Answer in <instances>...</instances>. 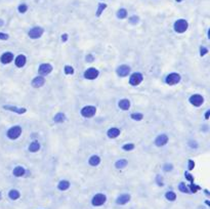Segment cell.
<instances>
[{
    "instance_id": "1",
    "label": "cell",
    "mask_w": 210,
    "mask_h": 209,
    "mask_svg": "<svg viewBox=\"0 0 210 209\" xmlns=\"http://www.w3.org/2000/svg\"><path fill=\"white\" fill-rule=\"evenodd\" d=\"M188 28H189V23L187 22L186 20H183V19L177 20L173 25L174 31H175L176 33H179V34L186 32L187 30H188Z\"/></svg>"
},
{
    "instance_id": "2",
    "label": "cell",
    "mask_w": 210,
    "mask_h": 209,
    "mask_svg": "<svg viewBox=\"0 0 210 209\" xmlns=\"http://www.w3.org/2000/svg\"><path fill=\"white\" fill-rule=\"evenodd\" d=\"M22 134V127L19 125L12 126L6 132V135L9 140H17V138H20V135Z\"/></svg>"
},
{
    "instance_id": "3",
    "label": "cell",
    "mask_w": 210,
    "mask_h": 209,
    "mask_svg": "<svg viewBox=\"0 0 210 209\" xmlns=\"http://www.w3.org/2000/svg\"><path fill=\"white\" fill-rule=\"evenodd\" d=\"M96 113V108L94 106H85L81 109L80 114L84 118H91Z\"/></svg>"
},
{
    "instance_id": "4",
    "label": "cell",
    "mask_w": 210,
    "mask_h": 209,
    "mask_svg": "<svg viewBox=\"0 0 210 209\" xmlns=\"http://www.w3.org/2000/svg\"><path fill=\"white\" fill-rule=\"evenodd\" d=\"M107 201V196L105 194H102V193H98V194L94 195L91 200V203H92L93 206L98 207V206H102L104 205Z\"/></svg>"
},
{
    "instance_id": "5",
    "label": "cell",
    "mask_w": 210,
    "mask_h": 209,
    "mask_svg": "<svg viewBox=\"0 0 210 209\" xmlns=\"http://www.w3.org/2000/svg\"><path fill=\"white\" fill-rule=\"evenodd\" d=\"M181 79V77L179 73H171L166 76L165 82H166V84H168V85H175V84L179 83Z\"/></svg>"
},
{
    "instance_id": "6",
    "label": "cell",
    "mask_w": 210,
    "mask_h": 209,
    "mask_svg": "<svg viewBox=\"0 0 210 209\" xmlns=\"http://www.w3.org/2000/svg\"><path fill=\"white\" fill-rule=\"evenodd\" d=\"M43 33H44L43 28L34 27V28H32L29 32H28V35H29V37L32 38V39H38V38H40V37L43 35Z\"/></svg>"
},
{
    "instance_id": "7",
    "label": "cell",
    "mask_w": 210,
    "mask_h": 209,
    "mask_svg": "<svg viewBox=\"0 0 210 209\" xmlns=\"http://www.w3.org/2000/svg\"><path fill=\"white\" fill-rule=\"evenodd\" d=\"M98 69H95V68H88L85 72H84V78L87 79V80H94L98 77Z\"/></svg>"
},
{
    "instance_id": "8",
    "label": "cell",
    "mask_w": 210,
    "mask_h": 209,
    "mask_svg": "<svg viewBox=\"0 0 210 209\" xmlns=\"http://www.w3.org/2000/svg\"><path fill=\"white\" fill-rule=\"evenodd\" d=\"M144 80V76L140 73H133L129 77V84L132 86H137L142 83Z\"/></svg>"
},
{
    "instance_id": "9",
    "label": "cell",
    "mask_w": 210,
    "mask_h": 209,
    "mask_svg": "<svg viewBox=\"0 0 210 209\" xmlns=\"http://www.w3.org/2000/svg\"><path fill=\"white\" fill-rule=\"evenodd\" d=\"M189 101H190L191 105H193L194 107H200L203 103V101H204V97H203L201 94L196 93V94H193V95L190 96Z\"/></svg>"
},
{
    "instance_id": "10",
    "label": "cell",
    "mask_w": 210,
    "mask_h": 209,
    "mask_svg": "<svg viewBox=\"0 0 210 209\" xmlns=\"http://www.w3.org/2000/svg\"><path fill=\"white\" fill-rule=\"evenodd\" d=\"M52 66L50 64H48V63H45V64H41L39 66V68H38V72H39V74L41 75V76H43V75H49V74L52 72Z\"/></svg>"
},
{
    "instance_id": "11",
    "label": "cell",
    "mask_w": 210,
    "mask_h": 209,
    "mask_svg": "<svg viewBox=\"0 0 210 209\" xmlns=\"http://www.w3.org/2000/svg\"><path fill=\"white\" fill-rule=\"evenodd\" d=\"M116 73L119 77H126L128 76V74L130 73V67L126 66V65H122L119 66L116 70Z\"/></svg>"
},
{
    "instance_id": "12",
    "label": "cell",
    "mask_w": 210,
    "mask_h": 209,
    "mask_svg": "<svg viewBox=\"0 0 210 209\" xmlns=\"http://www.w3.org/2000/svg\"><path fill=\"white\" fill-rule=\"evenodd\" d=\"M13 61V53L10 51H6L2 53V55L0 57V61L4 65H7Z\"/></svg>"
},
{
    "instance_id": "13",
    "label": "cell",
    "mask_w": 210,
    "mask_h": 209,
    "mask_svg": "<svg viewBox=\"0 0 210 209\" xmlns=\"http://www.w3.org/2000/svg\"><path fill=\"white\" fill-rule=\"evenodd\" d=\"M168 143V136L166 134H160L158 135L155 140V145L157 147H163L165 146L166 144Z\"/></svg>"
},
{
    "instance_id": "14",
    "label": "cell",
    "mask_w": 210,
    "mask_h": 209,
    "mask_svg": "<svg viewBox=\"0 0 210 209\" xmlns=\"http://www.w3.org/2000/svg\"><path fill=\"white\" fill-rule=\"evenodd\" d=\"M45 83V79L43 76H37L32 80V86L35 88H40Z\"/></svg>"
},
{
    "instance_id": "15",
    "label": "cell",
    "mask_w": 210,
    "mask_h": 209,
    "mask_svg": "<svg viewBox=\"0 0 210 209\" xmlns=\"http://www.w3.org/2000/svg\"><path fill=\"white\" fill-rule=\"evenodd\" d=\"M130 198H131V197H130L129 194H122L117 198L116 203H117L118 205H125L126 203H128V202L130 201Z\"/></svg>"
},
{
    "instance_id": "16",
    "label": "cell",
    "mask_w": 210,
    "mask_h": 209,
    "mask_svg": "<svg viewBox=\"0 0 210 209\" xmlns=\"http://www.w3.org/2000/svg\"><path fill=\"white\" fill-rule=\"evenodd\" d=\"M26 61H27V59L24 54H19L15 59V64L17 68H23L26 65Z\"/></svg>"
},
{
    "instance_id": "17",
    "label": "cell",
    "mask_w": 210,
    "mask_h": 209,
    "mask_svg": "<svg viewBox=\"0 0 210 209\" xmlns=\"http://www.w3.org/2000/svg\"><path fill=\"white\" fill-rule=\"evenodd\" d=\"M120 129L117 127H111L109 130L107 131V135H108V138H118L120 135Z\"/></svg>"
},
{
    "instance_id": "18",
    "label": "cell",
    "mask_w": 210,
    "mask_h": 209,
    "mask_svg": "<svg viewBox=\"0 0 210 209\" xmlns=\"http://www.w3.org/2000/svg\"><path fill=\"white\" fill-rule=\"evenodd\" d=\"M3 109L11 111V112L17 114H25L27 112V109L26 108H17V107H13V106H3Z\"/></svg>"
},
{
    "instance_id": "19",
    "label": "cell",
    "mask_w": 210,
    "mask_h": 209,
    "mask_svg": "<svg viewBox=\"0 0 210 209\" xmlns=\"http://www.w3.org/2000/svg\"><path fill=\"white\" fill-rule=\"evenodd\" d=\"M118 107H119V108L121 109V110H123V111L129 110L130 101H128V99H126V98H123V99L119 101V103H118Z\"/></svg>"
},
{
    "instance_id": "20",
    "label": "cell",
    "mask_w": 210,
    "mask_h": 209,
    "mask_svg": "<svg viewBox=\"0 0 210 209\" xmlns=\"http://www.w3.org/2000/svg\"><path fill=\"white\" fill-rule=\"evenodd\" d=\"M25 173H26V169H25L24 167H22V166H17V167L13 169V171H12V174L17 177L24 176Z\"/></svg>"
},
{
    "instance_id": "21",
    "label": "cell",
    "mask_w": 210,
    "mask_h": 209,
    "mask_svg": "<svg viewBox=\"0 0 210 209\" xmlns=\"http://www.w3.org/2000/svg\"><path fill=\"white\" fill-rule=\"evenodd\" d=\"M100 158L98 157V155L91 156V157L89 158V160H88V164L90 165V166H93V167L100 165Z\"/></svg>"
},
{
    "instance_id": "22",
    "label": "cell",
    "mask_w": 210,
    "mask_h": 209,
    "mask_svg": "<svg viewBox=\"0 0 210 209\" xmlns=\"http://www.w3.org/2000/svg\"><path fill=\"white\" fill-rule=\"evenodd\" d=\"M40 148H41L40 144L35 140V142H32V143L30 144L29 151H30V152H32V153H36V152H38V151L40 150Z\"/></svg>"
},
{
    "instance_id": "23",
    "label": "cell",
    "mask_w": 210,
    "mask_h": 209,
    "mask_svg": "<svg viewBox=\"0 0 210 209\" xmlns=\"http://www.w3.org/2000/svg\"><path fill=\"white\" fill-rule=\"evenodd\" d=\"M127 164H128V161H127L126 159H120L116 161L115 167L117 168V169H123V168L126 167Z\"/></svg>"
},
{
    "instance_id": "24",
    "label": "cell",
    "mask_w": 210,
    "mask_h": 209,
    "mask_svg": "<svg viewBox=\"0 0 210 209\" xmlns=\"http://www.w3.org/2000/svg\"><path fill=\"white\" fill-rule=\"evenodd\" d=\"M70 188V182L68 180H61L58 184V189L60 191H67Z\"/></svg>"
},
{
    "instance_id": "25",
    "label": "cell",
    "mask_w": 210,
    "mask_h": 209,
    "mask_svg": "<svg viewBox=\"0 0 210 209\" xmlns=\"http://www.w3.org/2000/svg\"><path fill=\"white\" fill-rule=\"evenodd\" d=\"M8 197H9L11 200H17L21 197V194L17 190H11V191H9V193H8Z\"/></svg>"
},
{
    "instance_id": "26",
    "label": "cell",
    "mask_w": 210,
    "mask_h": 209,
    "mask_svg": "<svg viewBox=\"0 0 210 209\" xmlns=\"http://www.w3.org/2000/svg\"><path fill=\"white\" fill-rule=\"evenodd\" d=\"M54 122L56 123H63L64 121L66 120V115L64 113H58L54 118Z\"/></svg>"
},
{
    "instance_id": "27",
    "label": "cell",
    "mask_w": 210,
    "mask_h": 209,
    "mask_svg": "<svg viewBox=\"0 0 210 209\" xmlns=\"http://www.w3.org/2000/svg\"><path fill=\"white\" fill-rule=\"evenodd\" d=\"M127 17V10L125 8H120L117 11V17L120 20H123Z\"/></svg>"
},
{
    "instance_id": "28",
    "label": "cell",
    "mask_w": 210,
    "mask_h": 209,
    "mask_svg": "<svg viewBox=\"0 0 210 209\" xmlns=\"http://www.w3.org/2000/svg\"><path fill=\"white\" fill-rule=\"evenodd\" d=\"M106 8H107V4H105V3H100V4H98V10H96V13H95V15H96V17H100V15L103 13V11L106 9Z\"/></svg>"
},
{
    "instance_id": "29",
    "label": "cell",
    "mask_w": 210,
    "mask_h": 209,
    "mask_svg": "<svg viewBox=\"0 0 210 209\" xmlns=\"http://www.w3.org/2000/svg\"><path fill=\"white\" fill-rule=\"evenodd\" d=\"M165 198H166L168 201H174L176 199V194L172 191H169L165 194Z\"/></svg>"
},
{
    "instance_id": "30",
    "label": "cell",
    "mask_w": 210,
    "mask_h": 209,
    "mask_svg": "<svg viewBox=\"0 0 210 209\" xmlns=\"http://www.w3.org/2000/svg\"><path fill=\"white\" fill-rule=\"evenodd\" d=\"M130 118L134 121H140V120H142V118H144V115H142V113H132L131 115H130Z\"/></svg>"
},
{
    "instance_id": "31",
    "label": "cell",
    "mask_w": 210,
    "mask_h": 209,
    "mask_svg": "<svg viewBox=\"0 0 210 209\" xmlns=\"http://www.w3.org/2000/svg\"><path fill=\"white\" fill-rule=\"evenodd\" d=\"M64 72H65V74L66 75H73L74 74V68L71 66H65V69H64Z\"/></svg>"
},
{
    "instance_id": "32",
    "label": "cell",
    "mask_w": 210,
    "mask_h": 209,
    "mask_svg": "<svg viewBox=\"0 0 210 209\" xmlns=\"http://www.w3.org/2000/svg\"><path fill=\"white\" fill-rule=\"evenodd\" d=\"M135 148V146H134V144H125V145H123L122 146V149L124 151H127V152H128V151H132L133 150V149H134Z\"/></svg>"
},
{
    "instance_id": "33",
    "label": "cell",
    "mask_w": 210,
    "mask_h": 209,
    "mask_svg": "<svg viewBox=\"0 0 210 209\" xmlns=\"http://www.w3.org/2000/svg\"><path fill=\"white\" fill-rule=\"evenodd\" d=\"M17 10H19L20 13H25V12L28 10L27 4H24V3H23V4H20L19 5V7H17Z\"/></svg>"
},
{
    "instance_id": "34",
    "label": "cell",
    "mask_w": 210,
    "mask_h": 209,
    "mask_svg": "<svg viewBox=\"0 0 210 209\" xmlns=\"http://www.w3.org/2000/svg\"><path fill=\"white\" fill-rule=\"evenodd\" d=\"M138 22H139V17H136V15H132V17L129 19V23L132 25H136Z\"/></svg>"
},
{
    "instance_id": "35",
    "label": "cell",
    "mask_w": 210,
    "mask_h": 209,
    "mask_svg": "<svg viewBox=\"0 0 210 209\" xmlns=\"http://www.w3.org/2000/svg\"><path fill=\"white\" fill-rule=\"evenodd\" d=\"M179 191H181V192H183V193H189L188 188H187V186L183 184V182H181V184H179Z\"/></svg>"
},
{
    "instance_id": "36",
    "label": "cell",
    "mask_w": 210,
    "mask_h": 209,
    "mask_svg": "<svg viewBox=\"0 0 210 209\" xmlns=\"http://www.w3.org/2000/svg\"><path fill=\"white\" fill-rule=\"evenodd\" d=\"M190 189H191V192L192 193H196L197 192V191H199V190L201 189L200 187H199V186H196V184H191L190 186Z\"/></svg>"
},
{
    "instance_id": "37",
    "label": "cell",
    "mask_w": 210,
    "mask_h": 209,
    "mask_svg": "<svg viewBox=\"0 0 210 209\" xmlns=\"http://www.w3.org/2000/svg\"><path fill=\"white\" fill-rule=\"evenodd\" d=\"M208 53V49L205 46H201L200 47V55L201 57H204L205 54Z\"/></svg>"
},
{
    "instance_id": "38",
    "label": "cell",
    "mask_w": 210,
    "mask_h": 209,
    "mask_svg": "<svg viewBox=\"0 0 210 209\" xmlns=\"http://www.w3.org/2000/svg\"><path fill=\"white\" fill-rule=\"evenodd\" d=\"M172 168H173L172 164H169V163H166V164L163 166V170H164V171H171V170H172Z\"/></svg>"
},
{
    "instance_id": "39",
    "label": "cell",
    "mask_w": 210,
    "mask_h": 209,
    "mask_svg": "<svg viewBox=\"0 0 210 209\" xmlns=\"http://www.w3.org/2000/svg\"><path fill=\"white\" fill-rule=\"evenodd\" d=\"M8 38H9V35L8 34H5V33H1L0 32V40H8Z\"/></svg>"
},
{
    "instance_id": "40",
    "label": "cell",
    "mask_w": 210,
    "mask_h": 209,
    "mask_svg": "<svg viewBox=\"0 0 210 209\" xmlns=\"http://www.w3.org/2000/svg\"><path fill=\"white\" fill-rule=\"evenodd\" d=\"M194 167H195V162H194L193 160H189V170L191 171Z\"/></svg>"
},
{
    "instance_id": "41",
    "label": "cell",
    "mask_w": 210,
    "mask_h": 209,
    "mask_svg": "<svg viewBox=\"0 0 210 209\" xmlns=\"http://www.w3.org/2000/svg\"><path fill=\"white\" fill-rule=\"evenodd\" d=\"M185 175H186L187 180H190L191 182H194V178H193V176H192V175H191L190 173H189V172H186V173H185Z\"/></svg>"
},
{
    "instance_id": "42",
    "label": "cell",
    "mask_w": 210,
    "mask_h": 209,
    "mask_svg": "<svg viewBox=\"0 0 210 209\" xmlns=\"http://www.w3.org/2000/svg\"><path fill=\"white\" fill-rule=\"evenodd\" d=\"M93 59H94V57H93L92 54H88L87 57H86V61H88V63H91V61H93Z\"/></svg>"
},
{
    "instance_id": "43",
    "label": "cell",
    "mask_w": 210,
    "mask_h": 209,
    "mask_svg": "<svg viewBox=\"0 0 210 209\" xmlns=\"http://www.w3.org/2000/svg\"><path fill=\"white\" fill-rule=\"evenodd\" d=\"M68 40V34H63L62 35V41L66 42Z\"/></svg>"
},
{
    "instance_id": "44",
    "label": "cell",
    "mask_w": 210,
    "mask_h": 209,
    "mask_svg": "<svg viewBox=\"0 0 210 209\" xmlns=\"http://www.w3.org/2000/svg\"><path fill=\"white\" fill-rule=\"evenodd\" d=\"M209 116H210V110H207L205 113V119L206 120H208L209 119Z\"/></svg>"
},
{
    "instance_id": "45",
    "label": "cell",
    "mask_w": 210,
    "mask_h": 209,
    "mask_svg": "<svg viewBox=\"0 0 210 209\" xmlns=\"http://www.w3.org/2000/svg\"><path fill=\"white\" fill-rule=\"evenodd\" d=\"M3 24H4V22H3V20H1V19H0V27H2V26H3Z\"/></svg>"
},
{
    "instance_id": "46",
    "label": "cell",
    "mask_w": 210,
    "mask_h": 209,
    "mask_svg": "<svg viewBox=\"0 0 210 209\" xmlns=\"http://www.w3.org/2000/svg\"><path fill=\"white\" fill-rule=\"evenodd\" d=\"M205 203H206V204H207V205H208V206H209V205H210V203H209V201H206V202H205Z\"/></svg>"
},
{
    "instance_id": "47",
    "label": "cell",
    "mask_w": 210,
    "mask_h": 209,
    "mask_svg": "<svg viewBox=\"0 0 210 209\" xmlns=\"http://www.w3.org/2000/svg\"><path fill=\"white\" fill-rule=\"evenodd\" d=\"M176 1H181V0H176Z\"/></svg>"
}]
</instances>
